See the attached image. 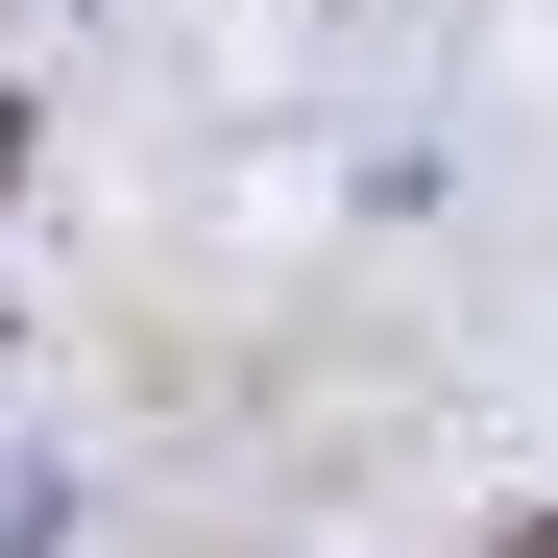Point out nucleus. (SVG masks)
Listing matches in <instances>:
<instances>
[{
  "label": "nucleus",
  "mask_w": 558,
  "mask_h": 558,
  "mask_svg": "<svg viewBox=\"0 0 558 558\" xmlns=\"http://www.w3.org/2000/svg\"><path fill=\"white\" fill-rule=\"evenodd\" d=\"M510 558H558V534H510Z\"/></svg>",
  "instance_id": "obj_1"
}]
</instances>
